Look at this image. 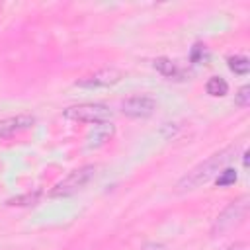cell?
Segmentation results:
<instances>
[{
	"label": "cell",
	"instance_id": "obj_15",
	"mask_svg": "<svg viewBox=\"0 0 250 250\" xmlns=\"http://www.w3.org/2000/svg\"><path fill=\"white\" fill-rule=\"evenodd\" d=\"M203 59H205V45L197 43V45L193 47V51H191V61H193V62H201Z\"/></svg>",
	"mask_w": 250,
	"mask_h": 250
},
{
	"label": "cell",
	"instance_id": "obj_11",
	"mask_svg": "<svg viewBox=\"0 0 250 250\" xmlns=\"http://www.w3.org/2000/svg\"><path fill=\"white\" fill-rule=\"evenodd\" d=\"M229 68H230L234 74H248V70H250V62H248V59L242 57V55L229 57Z\"/></svg>",
	"mask_w": 250,
	"mask_h": 250
},
{
	"label": "cell",
	"instance_id": "obj_4",
	"mask_svg": "<svg viewBox=\"0 0 250 250\" xmlns=\"http://www.w3.org/2000/svg\"><path fill=\"white\" fill-rule=\"evenodd\" d=\"M62 115L70 121H80V123H104L111 119V109L104 104H80V105H70L62 111Z\"/></svg>",
	"mask_w": 250,
	"mask_h": 250
},
{
	"label": "cell",
	"instance_id": "obj_3",
	"mask_svg": "<svg viewBox=\"0 0 250 250\" xmlns=\"http://www.w3.org/2000/svg\"><path fill=\"white\" fill-rule=\"evenodd\" d=\"M246 213H248V197L242 195V197H238L236 201H230V203L221 211V215H219V217L215 219V223H213L211 232H213V234H221V232H225V230L234 229L236 225H240V223L244 221Z\"/></svg>",
	"mask_w": 250,
	"mask_h": 250
},
{
	"label": "cell",
	"instance_id": "obj_13",
	"mask_svg": "<svg viewBox=\"0 0 250 250\" xmlns=\"http://www.w3.org/2000/svg\"><path fill=\"white\" fill-rule=\"evenodd\" d=\"M39 197V191H33V193H25V195H18V197H12L8 199L6 203L8 205H33Z\"/></svg>",
	"mask_w": 250,
	"mask_h": 250
},
{
	"label": "cell",
	"instance_id": "obj_7",
	"mask_svg": "<svg viewBox=\"0 0 250 250\" xmlns=\"http://www.w3.org/2000/svg\"><path fill=\"white\" fill-rule=\"evenodd\" d=\"M35 123V117L29 113H20L14 117H6L0 121V139H10L16 133L27 131L31 125Z\"/></svg>",
	"mask_w": 250,
	"mask_h": 250
},
{
	"label": "cell",
	"instance_id": "obj_16",
	"mask_svg": "<svg viewBox=\"0 0 250 250\" xmlns=\"http://www.w3.org/2000/svg\"><path fill=\"white\" fill-rule=\"evenodd\" d=\"M143 250H168V248L164 244H160V242H148V244L143 246Z\"/></svg>",
	"mask_w": 250,
	"mask_h": 250
},
{
	"label": "cell",
	"instance_id": "obj_12",
	"mask_svg": "<svg viewBox=\"0 0 250 250\" xmlns=\"http://www.w3.org/2000/svg\"><path fill=\"white\" fill-rule=\"evenodd\" d=\"M234 182H236V170H232V168H223V170L217 174V178H215V184H217L219 188L230 186V184H234Z\"/></svg>",
	"mask_w": 250,
	"mask_h": 250
},
{
	"label": "cell",
	"instance_id": "obj_5",
	"mask_svg": "<svg viewBox=\"0 0 250 250\" xmlns=\"http://www.w3.org/2000/svg\"><path fill=\"white\" fill-rule=\"evenodd\" d=\"M123 78V72L115 66H107V68H100L88 76H82L78 78L74 84L78 88H88V90H94V88H107V86H113L117 84L119 80Z\"/></svg>",
	"mask_w": 250,
	"mask_h": 250
},
{
	"label": "cell",
	"instance_id": "obj_2",
	"mask_svg": "<svg viewBox=\"0 0 250 250\" xmlns=\"http://www.w3.org/2000/svg\"><path fill=\"white\" fill-rule=\"evenodd\" d=\"M94 176H96V166H92V164L80 166V168L72 170L68 176H64V178L49 191V195H51V197H68V195L80 191Z\"/></svg>",
	"mask_w": 250,
	"mask_h": 250
},
{
	"label": "cell",
	"instance_id": "obj_8",
	"mask_svg": "<svg viewBox=\"0 0 250 250\" xmlns=\"http://www.w3.org/2000/svg\"><path fill=\"white\" fill-rule=\"evenodd\" d=\"M115 127L109 123V121H104V123H94V127L90 129V133L86 135V145L90 148H96V146H102L105 145L111 135H113Z\"/></svg>",
	"mask_w": 250,
	"mask_h": 250
},
{
	"label": "cell",
	"instance_id": "obj_9",
	"mask_svg": "<svg viewBox=\"0 0 250 250\" xmlns=\"http://www.w3.org/2000/svg\"><path fill=\"white\" fill-rule=\"evenodd\" d=\"M152 66H154L162 76H166V78H176V76L180 74L178 66H176L170 59H166V57H158V59H154V61H152Z\"/></svg>",
	"mask_w": 250,
	"mask_h": 250
},
{
	"label": "cell",
	"instance_id": "obj_10",
	"mask_svg": "<svg viewBox=\"0 0 250 250\" xmlns=\"http://www.w3.org/2000/svg\"><path fill=\"white\" fill-rule=\"evenodd\" d=\"M205 90H207L209 96L221 98V96H227V92H229V84H227L225 78H221V76H213V78L207 80Z\"/></svg>",
	"mask_w": 250,
	"mask_h": 250
},
{
	"label": "cell",
	"instance_id": "obj_1",
	"mask_svg": "<svg viewBox=\"0 0 250 250\" xmlns=\"http://www.w3.org/2000/svg\"><path fill=\"white\" fill-rule=\"evenodd\" d=\"M240 146L238 145H229L227 148L211 154L209 158H205L203 162H199L195 168H191L178 184H176V191L178 193H186V191H191L195 188H199L201 184H205L207 180H211L213 176H217L223 168H227L238 154Z\"/></svg>",
	"mask_w": 250,
	"mask_h": 250
},
{
	"label": "cell",
	"instance_id": "obj_6",
	"mask_svg": "<svg viewBox=\"0 0 250 250\" xmlns=\"http://www.w3.org/2000/svg\"><path fill=\"white\" fill-rule=\"evenodd\" d=\"M156 100L150 98V96H145V94H137V96H131V98H125L121 102V111L123 115L127 117H133V119H145V117H150L156 109Z\"/></svg>",
	"mask_w": 250,
	"mask_h": 250
},
{
	"label": "cell",
	"instance_id": "obj_14",
	"mask_svg": "<svg viewBox=\"0 0 250 250\" xmlns=\"http://www.w3.org/2000/svg\"><path fill=\"white\" fill-rule=\"evenodd\" d=\"M234 104L240 105V107H246L250 104V86H242L238 90V94L234 96Z\"/></svg>",
	"mask_w": 250,
	"mask_h": 250
}]
</instances>
